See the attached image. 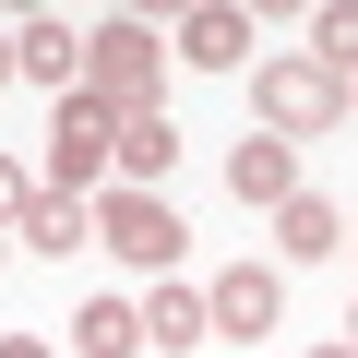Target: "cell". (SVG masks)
Listing matches in <instances>:
<instances>
[{
  "instance_id": "1",
  "label": "cell",
  "mask_w": 358,
  "mask_h": 358,
  "mask_svg": "<svg viewBox=\"0 0 358 358\" xmlns=\"http://www.w3.org/2000/svg\"><path fill=\"white\" fill-rule=\"evenodd\" d=\"M48 192L60 203H108L120 192V108L60 96V120H48Z\"/></svg>"
},
{
  "instance_id": "2",
  "label": "cell",
  "mask_w": 358,
  "mask_h": 358,
  "mask_svg": "<svg viewBox=\"0 0 358 358\" xmlns=\"http://www.w3.org/2000/svg\"><path fill=\"white\" fill-rule=\"evenodd\" d=\"M155 60H167V36L143 24V13H108V24H84V96L96 108H155Z\"/></svg>"
},
{
  "instance_id": "3",
  "label": "cell",
  "mask_w": 358,
  "mask_h": 358,
  "mask_svg": "<svg viewBox=\"0 0 358 358\" xmlns=\"http://www.w3.org/2000/svg\"><path fill=\"white\" fill-rule=\"evenodd\" d=\"M346 120V84L322 72V60H263L251 72V131H275V143H322Z\"/></svg>"
},
{
  "instance_id": "4",
  "label": "cell",
  "mask_w": 358,
  "mask_h": 358,
  "mask_svg": "<svg viewBox=\"0 0 358 358\" xmlns=\"http://www.w3.org/2000/svg\"><path fill=\"white\" fill-rule=\"evenodd\" d=\"M179 239H192V227H179V203H167V192H108V203H96V251H120V263H143L155 287H167V263H179Z\"/></svg>"
},
{
  "instance_id": "5",
  "label": "cell",
  "mask_w": 358,
  "mask_h": 358,
  "mask_svg": "<svg viewBox=\"0 0 358 358\" xmlns=\"http://www.w3.org/2000/svg\"><path fill=\"white\" fill-rule=\"evenodd\" d=\"M203 310H215V334H239V346H263V334L287 322V275H275V263H227V275L203 287Z\"/></svg>"
},
{
  "instance_id": "6",
  "label": "cell",
  "mask_w": 358,
  "mask_h": 358,
  "mask_svg": "<svg viewBox=\"0 0 358 358\" xmlns=\"http://www.w3.org/2000/svg\"><path fill=\"white\" fill-rule=\"evenodd\" d=\"M13 72H24V84H48V96H84V36H72L60 13L13 24Z\"/></svg>"
},
{
  "instance_id": "7",
  "label": "cell",
  "mask_w": 358,
  "mask_h": 358,
  "mask_svg": "<svg viewBox=\"0 0 358 358\" xmlns=\"http://www.w3.org/2000/svg\"><path fill=\"white\" fill-rule=\"evenodd\" d=\"M179 60H192V72H251V13H239V0L179 13Z\"/></svg>"
},
{
  "instance_id": "8",
  "label": "cell",
  "mask_w": 358,
  "mask_h": 358,
  "mask_svg": "<svg viewBox=\"0 0 358 358\" xmlns=\"http://www.w3.org/2000/svg\"><path fill=\"white\" fill-rule=\"evenodd\" d=\"M227 192H239V203H299V143L251 131V143L227 155Z\"/></svg>"
},
{
  "instance_id": "9",
  "label": "cell",
  "mask_w": 358,
  "mask_h": 358,
  "mask_svg": "<svg viewBox=\"0 0 358 358\" xmlns=\"http://www.w3.org/2000/svg\"><path fill=\"white\" fill-rule=\"evenodd\" d=\"M167 167H179V120L167 108H131L120 120V192H155Z\"/></svg>"
},
{
  "instance_id": "10",
  "label": "cell",
  "mask_w": 358,
  "mask_h": 358,
  "mask_svg": "<svg viewBox=\"0 0 358 358\" xmlns=\"http://www.w3.org/2000/svg\"><path fill=\"white\" fill-rule=\"evenodd\" d=\"M275 251H287V263H334V251H346V215H334L322 192H299V203H275Z\"/></svg>"
},
{
  "instance_id": "11",
  "label": "cell",
  "mask_w": 358,
  "mask_h": 358,
  "mask_svg": "<svg viewBox=\"0 0 358 358\" xmlns=\"http://www.w3.org/2000/svg\"><path fill=\"white\" fill-rule=\"evenodd\" d=\"M13 239H24V251H48V263H72V251H84V239H96V203H60V192H36V203H24V227H13Z\"/></svg>"
},
{
  "instance_id": "12",
  "label": "cell",
  "mask_w": 358,
  "mask_h": 358,
  "mask_svg": "<svg viewBox=\"0 0 358 358\" xmlns=\"http://www.w3.org/2000/svg\"><path fill=\"white\" fill-rule=\"evenodd\" d=\"M143 334H155V346H167V358H179V346H192V334H215V310H203V299H192V287H179V275H167V287H155V299H143Z\"/></svg>"
},
{
  "instance_id": "13",
  "label": "cell",
  "mask_w": 358,
  "mask_h": 358,
  "mask_svg": "<svg viewBox=\"0 0 358 358\" xmlns=\"http://www.w3.org/2000/svg\"><path fill=\"white\" fill-rule=\"evenodd\" d=\"M72 346H84V358H131V346H143V310H131V299H84Z\"/></svg>"
},
{
  "instance_id": "14",
  "label": "cell",
  "mask_w": 358,
  "mask_h": 358,
  "mask_svg": "<svg viewBox=\"0 0 358 358\" xmlns=\"http://www.w3.org/2000/svg\"><path fill=\"white\" fill-rule=\"evenodd\" d=\"M310 60L334 72V84H358V13L334 0V13H310Z\"/></svg>"
},
{
  "instance_id": "15",
  "label": "cell",
  "mask_w": 358,
  "mask_h": 358,
  "mask_svg": "<svg viewBox=\"0 0 358 358\" xmlns=\"http://www.w3.org/2000/svg\"><path fill=\"white\" fill-rule=\"evenodd\" d=\"M24 203H36V179H24L13 155H0V239H13V227H24Z\"/></svg>"
},
{
  "instance_id": "16",
  "label": "cell",
  "mask_w": 358,
  "mask_h": 358,
  "mask_svg": "<svg viewBox=\"0 0 358 358\" xmlns=\"http://www.w3.org/2000/svg\"><path fill=\"white\" fill-rule=\"evenodd\" d=\"M0 358H48V346H36V334H0Z\"/></svg>"
},
{
  "instance_id": "17",
  "label": "cell",
  "mask_w": 358,
  "mask_h": 358,
  "mask_svg": "<svg viewBox=\"0 0 358 358\" xmlns=\"http://www.w3.org/2000/svg\"><path fill=\"white\" fill-rule=\"evenodd\" d=\"M0 84H24V72H13V36H0Z\"/></svg>"
},
{
  "instance_id": "18",
  "label": "cell",
  "mask_w": 358,
  "mask_h": 358,
  "mask_svg": "<svg viewBox=\"0 0 358 358\" xmlns=\"http://www.w3.org/2000/svg\"><path fill=\"white\" fill-rule=\"evenodd\" d=\"M310 358H358V346H310Z\"/></svg>"
},
{
  "instance_id": "19",
  "label": "cell",
  "mask_w": 358,
  "mask_h": 358,
  "mask_svg": "<svg viewBox=\"0 0 358 358\" xmlns=\"http://www.w3.org/2000/svg\"><path fill=\"white\" fill-rule=\"evenodd\" d=\"M346 346H358V310H346Z\"/></svg>"
},
{
  "instance_id": "20",
  "label": "cell",
  "mask_w": 358,
  "mask_h": 358,
  "mask_svg": "<svg viewBox=\"0 0 358 358\" xmlns=\"http://www.w3.org/2000/svg\"><path fill=\"white\" fill-rule=\"evenodd\" d=\"M0 263H13V239H0Z\"/></svg>"
},
{
  "instance_id": "21",
  "label": "cell",
  "mask_w": 358,
  "mask_h": 358,
  "mask_svg": "<svg viewBox=\"0 0 358 358\" xmlns=\"http://www.w3.org/2000/svg\"><path fill=\"white\" fill-rule=\"evenodd\" d=\"M346 108H358V84H346Z\"/></svg>"
}]
</instances>
